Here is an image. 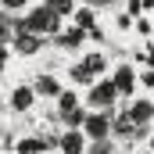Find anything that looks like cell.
Masks as SVG:
<instances>
[{
    "instance_id": "603a6c76",
    "label": "cell",
    "mask_w": 154,
    "mask_h": 154,
    "mask_svg": "<svg viewBox=\"0 0 154 154\" xmlns=\"http://www.w3.org/2000/svg\"><path fill=\"white\" fill-rule=\"evenodd\" d=\"M147 147H151V151H154V136H151V143H147Z\"/></svg>"
},
{
    "instance_id": "ba28073f",
    "label": "cell",
    "mask_w": 154,
    "mask_h": 154,
    "mask_svg": "<svg viewBox=\"0 0 154 154\" xmlns=\"http://www.w3.org/2000/svg\"><path fill=\"white\" fill-rule=\"evenodd\" d=\"M32 90H36V97L39 100H57V93L65 90V79L57 75V72H36L32 75Z\"/></svg>"
},
{
    "instance_id": "e0dca14e",
    "label": "cell",
    "mask_w": 154,
    "mask_h": 154,
    "mask_svg": "<svg viewBox=\"0 0 154 154\" xmlns=\"http://www.w3.org/2000/svg\"><path fill=\"white\" fill-rule=\"evenodd\" d=\"M86 154H118V143L111 140V136H104V140H90Z\"/></svg>"
},
{
    "instance_id": "9a60e30c",
    "label": "cell",
    "mask_w": 154,
    "mask_h": 154,
    "mask_svg": "<svg viewBox=\"0 0 154 154\" xmlns=\"http://www.w3.org/2000/svg\"><path fill=\"white\" fill-rule=\"evenodd\" d=\"M36 4H39V0H0V11H4V14H14V18H22V14H29Z\"/></svg>"
},
{
    "instance_id": "ffe728a7",
    "label": "cell",
    "mask_w": 154,
    "mask_h": 154,
    "mask_svg": "<svg viewBox=\"0 0 154 154\" xmlns=\"http://www.w3.org/2000/svg\"><path fill=\"white\" fill-rule=\"evenodd\" d=\"M133 22H136V18H133V14H125V11H118V14H115L118 32H133Z\"/></svg>"
},
{
    "instance_id": "7c38bea8",
    "label": "cell",
    "mask_w": 154,
    "mask_h": 154,
    "mask_svg": "<svg viewBox=\"0 0 154 154\" xmlns=\"http://www.w3.org/2000/svg\"><path fill=\"white\" fill-rule=\"evenodd\" d=\"M54 39H57V47H68V50H82V47H86V32L75 29L72 22H68V25H61Z\"/></svg>"
},
{
    "instance_id": "8fae6325",
    "label": "cell",
    "mask_w": 154,
    "mask_h": 154,
    "mask_svg": "<svg viewBox=\"0 0 154 154\" xmlns=\"http://www.w3.org/2000/svg\"><path fill=\"white\" fill-rule=\"evenodd\" d=\"M54 108H57V118L68 115V111H75V108H82V90H75V86H68V82H65V90L57 93Z\"/></svg>"
},
{
    "instance_id": "9c48e42d",
    "label": "cell",
    "mask_w": 154,
    "mask_h": 154,
    "mask_svg": "<svg viewBox=\"0 0 154 154\" xmlns=\"http://www.w3.org/2000/svg\"><path fill=\"white\" fill-rule=\"evenodd\" d=\"M86 147H90V140L82 129H61V136L54 140V151L61 154H86Z\"/></svg>"
},
{
    "instance_id": "3957f363",
    "label": "cell",
    "mask_w": 154,
    "mask_h": 154,
    "mask_svg": "<svg viewBox=\"0 0 154 154\" xmlns=\"http://www.w3.org/2000/svg\"><path fill=\"white\" fill-rule=\"evenodd\" d=\"M4 104H7V111H14V115H32V108L39 104L36 90H32V79L11 82L7 93H4Z\"/></svg>"
},
{
    "instance_id": "8992f818",
    "label": "cell",
    "mask_w": 154,
    "mask_h": 154,
    "mask_svg": "<svg viewBox=\"0 0 154 154\" xmlns=\"http://www.w3.org/2000/svg\"><path fill=\"white\" fill-rule=\"evenodd\" d=\"M43 47H47V36L29 32V29H18L14 39H11V54L14 57H36V54H43Z\"/></svg>"
},
{
    "instance_id": "cb8c5ba5",
    "label": "cell",
    "mask_w": 154,
    "mask_h": 154,
    "mask_svg": "<svg viewBox=\"0 0 154 154\" xmlns=\"http://www.w3.org/2000/svg\"><path fill=\"white\" fill-rule=\"evenodd\" d=\"M54 154H61V151H54Z\"/></svg>"
},
{
    "instance_id": "7a4b0ae2",
    "label": "cell",
    "mask_w": 154,
    "mask_h": 154,
    "mask_svg": "<svg viewBox=\"0 0 154 154\" xmlns=\"http://www.w3.org/2000/svg\"><path fill=\"white\" fill-rule=\"evenodd\" d=\"M25 22L18 25V29H29V32H39V36H57V29H61V14L50 7V4H36L29 14H22Z\"/></svg>"
},
{
    "instance_id": "277c9868",
    "label": "cell",
    "mask_w": 154,
    "mask_h": 154,
    "mask_svg": "<svg viewBox=\"0 0 154 154\" xmlns=\"http://www.w3.org/2000/svg\"><path fill=\"white\" fill-rule=\"evenodd\" d=\"M108 79L115 82V90H118V97H122V100H129V97L136 93V86H140V72H136V65H129V61L111 65Z\"/></svg>"
},
{
    "instance_id": "ac0fdd59",
    "label": "cell",
    "mask_w": 154,
    "mask_h": 154,
    "mask_svg": "<svg viewBox=\"0 0 154 154\" xmlns=\"http://www.w3.org/2000/svg\"><path fill=\"white\" fill-rule=\"evenodd\" d=\"M61 122H65V129H82V122H86V104L75 108V111H68V115H61Z\"/></svg>"
},
{
    "instance_id": "2e32d148",
    "label": "cell",
    "mask_w": 154,
    "mask_h": 154,
    "mask_svg": "<svg viewBox=\"0 0 154 154\" xmlns=\"http://www.w3.org/2000/svg\"><path fill=\"white\" fill-rule=\"evenodd\" d=\"M129 118H133V122H151V118H154V104L136 97V100H133V108H129Z\"/></svg>"
},
{
    "instance_id": "30bf717a",
    "label": "cell",
    "mask_w": 154,
    "mask_h": 154,
    "mask_svg": "<svg viewBox=\"0 0 154 154\" xmlns=\"http://www.w3.org/2000/svg\"><path fill=\"white\" fill-rule=\"evenodd\" d=\"M68 22H72L75 29H82V32H90V29H97V25H100V14H97V7H93V4H86V0H82V4L72 7Z\"/></svg>"
},
{
    "instance_id": "44dd1931",
    "label": "cell",
    "mask_w": 154,
    "mask_h": 154,
    "mask_svg": "<svg viewBox=\"0 0 154 154\" xmlns=\"http://www.w3.org/2000/svg\"><path fill=\"white\" fill-rule=\"evenodd\" d=\"M11 57H14V54H11V47H0V75L11 68Z\"/></svg>"
},
{
    "instance_id": "7402d4cb",
    "label": "cell",
    "mask_w": 154,
    "mask_h": 154,
    "mask_svg": "<svg viewBox=\"0 0 154 154\" xmlns=\"http://www.w3.org/2000/svg\"><path fill=\"white\" fill-rule=\"evenodd\" d=\"M14 32H18V29H11V25H0V47H11Z\"/></svg>"
},
{
    "instance_id": "6da1fadb",
    "label": "cell",
    "mask_w": 154,
    "mask_h": 154,
    "mask_svg": "<svg viewBox=\"0 0 154 154\" xmlns=\"http://www.w3.org/2000/svg\"><path fill=\"white\" fill-rule=\"evenodd\" d=\"M118 90H115V82L108 75H100V79H93V86H86L82 90V104L90 108V111H115L118 108Z\"/></svg>"
},
{
    "instance_id": "5bb4252c",
    "label": "cell",
    "mask_w": 154,
    "mask_h": 154,
    "mask_svg": "<svg viewBox=\"0 0 154 154\" xmlns=\"http://www.w3.org/2000/svg\"><path fill=\"white\" fill-rule=\"evenodd\" d=\"M54 147V140H39V136H22L14 143V154H43Z\"/></svg>"
},
{
    "instance_id": "52a82bcc",
    "label": "cell",
    "mask_w": 154,
    "mask_h": 154,
    "mask_svg": "<svg viewBox=\"0 0 154 154\" xmlns=\"http://www.w3.org/2000/svg\"><path fill=\"white\" fill-rule=\"evenodd\" d=\"M75 57L82 61V68H86L93 79H100V75H108V72H111V57H108L100 47H82Z\"/></svg>"
},
{
    "instance_id": "d6986e66",
    "label": "cell",
    "mask_w": 154,
    "mask_h": 154,
    "mask_svg": "<svg viewBox=\"0 0 154 154\" xmlns=\"http://www.w3.org/2000/svg\"><path fill=\"white\" fill-rule=\"evenodd\" d=\"M133 32H136V36H143V39H151V36H154V18L140 14V18L133 22Z\"/></svg>"
},
{
    "instance_id": "4fadbf2b",
    "label": "cell",
    "mask_w": 154,
    "mask_h": 154,
    "mask_svg": "<svg viewBox=\"0 0 154 154\" xmlns=\"http://www.w3.org/2000/svg\"><path fill=\"white\" fill-rule=\"evenodd\" d=\"M65 79H68V86H75V90H86V86H93V75L82 68V61H72L68 68H65Z\"/></svg>"
},
{
    "instance_id": "5b68a950",
    "label": "cell",
    "mask_w": 154,
    "mask_h": 154,
    "mask_svg": "<svg viewBox=\"0 0 154 154\" xmlns=\"http://www.w3.org/2000/svg\"><path fill=\"white\" fill-rule=\"evenodd\" d=\"M86 140H104L115 133V111H90L86 108V122H82Z\"/></svg>"
}]
</instances>
